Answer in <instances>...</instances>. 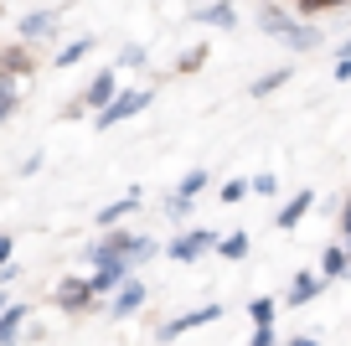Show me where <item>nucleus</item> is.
I'll return each mask as SVG.
<instances>
[{"label": "nucleus", "mask_w": 351, "mask_h": 346, "mask_svg": "<svg viewBox=\"0 0 351 346\" xmlns=\"http://www.w3.org/2000/svg\"><path fill=\"white\" fill-rule=\"evenodd\" d=\"M202 186H207V171H186V176H181V186H176V196H186V202H191Z\"/></svg>", "instance_id": "obj_19"}, {"label": "nucleus", "mask_w": 351, "mask_h": 346, "mask_svg": "<svg viewBox=\"0 0 351 346\" xmlns=\"http://www.w3.org/2000/svg\"><path fill=\"white\" fill-rule=\"evenodd\" d=\"M346 269H351V259H346V243H330V249H326V259H320V279H341Z\"/></svg>", "instance_id": "obj_13"}, {"label": "nucleus", "mask_w": 351, "mask_h": 346, "mask_svg": "<svg viewBox=\"0 0 351 346\" xmlns=\"http://www.w3.org/2000/svg\"><path fill=\"white\" fill-rule=\"evenodd\" d=\"M145 62V47H124L119 52V67H140Z\"/></svg>", "instance_id": "obj_24"}, {"label": "nucleus", "mask_w": 351, "mask_h": 346, "mask_svg": "<svg viewBox=\"0 0 351 346\" xmlns=\"http://www.w3.org/2000/svg\"><path fill=\"white\" fill-rule=\"evenodd\" d=\"M57 305H62V310H88V305H93L88 279H62L57 284Z\"/></svg>", "instance_id": "obj_8"}, {"label": "nucleus", "mask_w": 351, "mask_h": 346, "mask_svg": "<svg viewBox=\"0 0 351 346\" xmlns=\"http://www.w3.org/2000/svg\"><path fill=\"white\" fill-rule=\"evenodd\" d=\"M285 346H320V341H310V336H295V341H285Z\"/></svg>", "instance_id": "obj_30"}, {"label": "nucleus", "mask_w": 351, "mask_h": 346, "mask_svg": "<svg viewBox=\"0 0 351 346\" xmlns=\"http://www.w3.org/2000/svg\"><path fill=\"white\" fill-rule=\"evenodd\" d=\"M124 279H130V264H99V274L88 279V290L93 295H114V290H124Z\"/></svg>", "instance_id": "obj_7"}, {"label": "nucleus", "mask_w": 351, "mask_h": 346, "mask_svg": "<svg viewBox=\"0 0 351 346\" xmlns=\"http://www.w3.org/2000/svg\"><path fill=\"white\" fill-rule=\"evenodd\" d=\"M140 305H145V284L130 274V279H124V290L109 295V315H114V321H124V315H134Z\"/></svg>", "instance_id": "obj_6"}, {"label": "nucleus", "mask_w": 351, "mask_h": 346, "mask_svg": "<svg viewBox=\"0 0 351 346\" xmlns=\"http://www.w3.org/2000/svg\"><path fill=\"white\" fill-rule=\"evenodd\" d=\"M145 104H150V88H124V93H114V104L104 108V114H99V119H93V124H99V130H114V124H119V119H130V114H140Z\"/></svg>", "instance_id": "obj_2"}, {"label": "nucleus", "mask_w": 351, "mask_h": 346, "mask_svg": "<svg viewBox=\"0 0 351 346\" xmlns=\"http://www.w3.org/2000/svg\"><path fill=\"white\" fill-rule=\"evenodd\" d=\"M21 321H26V305H5V310H0V346L21 341Z\"/></svg>", "instance_id": "obj_11"}, {"label": "nucleus", "mask_w": 351, "mask_h": 346, "mask_svg": "<svg viewBox=\"0 0 351 346\" xmlns=\"http://www.w3.org/2000/svg\"><path fill=\"white\" fill-rule=\"evenodd\" d=\"M258 21H263V32H274L285 47H295V52H310V47L320 42L315 36V26H300V21H289L285 11H274V5H263L258 11Z\"/></svg>", "instance_id": "obj_1"}, {"label": "nucleus", "mask_w": 351, "mask_h": 346, "mask_svg": "<svg viewBox=\"0 0 351 346\" xmlns=\"http://www.w3.org/2000/svg\"><path fill=\"white\" fill-rule=\"evenodd\" d=\"M5 305H11V300H5V290H0V310H5Z\"/></svg>", "instance_id": "obj_31"}, {"label": "nucleus", "mask_w": 351, "mask_h": 346, "mask_svg": "<svg viewBox=\"0 0 351 346\" xmlns=\"http://www.w3.org/2000/svg\"><path fill=\"white\" fill-rule=\"evenodd\" d=\"M88 52H93V36H77V42H67L62 52H57V67H73V62H83Z\"/></svg>", "instance_id": "obj_16"}, {"label": "nucleus", "mask_w": 351, "mask_h": 346, "mask_svg": "<svg viewBox=\"0 0 351 346\" xmlns=\"http://www.w3.org/2000/svg\"><path fill=\"white\" fill-rule=\"evenodd\" d=\"M320 290H326V279H320V274H295V284H289L285 305H310Z\"/></svg>", "instance_id": "obj_10"}, {"label": "nucleus", "mask_w": 351, "mask_h": 346, "mask_svg": "<svg viewBox=\"0 0 351 346\" xmlns=\"http://www.w3.org/2000/svg\"><path fill=\"white\" fill-rule=\"evenodd\" d=\"M248 186H253V192H258V196H274V176H269V171H263V176H253Z\"/></svg>", "instance_id": "obj_25"}, {"label": "nucleus", "mask_w": 351, "mask_h": 346, "mask_svg": "<svg viewBox=\"0 0 351 346\" xmlns=\"http://www.w3.org/2000/svg\"><path fill=\"white\" fill-rule=\"evenodd\" d=\"M212 249H217V233H212V227H191V233H181L165 253H171L176 264H197L202 253H212Z\"/></svg>", "instance_id": "obj_3"}, {"label": "nucleus", "mask_w": 351, "mask_h": 346, "mask_svg": "<svg viewBox=\"0 0 351 346\" xmlns=\"http://www.w3.org/2000/svg\"><path fill=\"white\" fill-rule=\"evenodd\" d=\"M341 233H346V243H351V202L341 207Z\"/></svg>", "instance_id": "obj_29"}, {"label": "nucleus", "mask_w": 351, "mask_h": 346, "mask_svg": "<svg viewBox=\"0 0 351 346\" xmlns=\"http://www.w3.org/2000/svg\"><path fill=\"white\" fill-rule=\"evenodd\" d=\"M57 21H62V11H32V16L21 21V42H26V47L42 42L47 32H57Z\"/></svg>", "instance_id": "obj_9"}, {"label": "nucleus", "mask_w": 351, "mask_h": 346, "mask_svg": "<svg viewBox=\"0 0 351 346\" xmlns=\"http://www.w3.org/2000/svg\"><path fill=\"white\" fill-rule=\"evenodd\" d=\"M11 253H16V243L5 238V233H0V269H5V264H11Z\"/></svg>", "instance_id": "obj_28"}, {"label": "nucleus", "mask_w": 351, "mask_h": 346, "mask_svg": "<svg viewBox=\"0 0 351 346\" xmlns=\"http://www.w3.org/2000/svg\"><path fill=\"white\" fill-rule=\"evenodd\" d=\"M310 207H315V192H300V196H289V202L279 207V217H274V222H279V227H295L300 217L310 212Z\"/></svg>", "instance_id": "obj_12"}, {"label": "nucleus", "mask_w": 351, "mask_h": 346, "mask_svg": "<svg viewBox=\"0 0 351 346\" xmlns=\"http://www.w3.org/2000/svg\"><path fill=\"white\" fill-rule=\"evenodd\" d=\"M114 93H119V73H114V67H109V73H99V78H93V83L83 88V98H77V108H99V114H104V108L114 104Z\"/></svg>", "instance_id": "obj_5"}, {"label": "nucleus", "mask_w": 351, "mask_h": 346, "mask_svg": "<svg viewBox=\"0 0 351 346\" xmlns=\"http://www.w3.org/2000/svg\"><path fill=\"white\" fill-rule=\"evenodd\" d=\"M197 21H202V26H222V32H228V26L238 21V11H232L228 0H217V5H202V11H197Z\"/></svg>", "instance_id": "obj_14"}, {"label": "nucleus", "mask_w": 351, "mask_h": 346, "mask_svg": "<svg viewBox=\"0 0 351 346\" xmlns=\"http://www.w3.org/2000/svg\"><path fill=\"white\" fill-rule=\"evenodd\" d=\"M341 57H351V42H346V47H341Z\"/></svg>", "instance_id": "obj_32"}, {"label": "nucleus", "mask_w": 351, "mask_h": 346, "mask_svg": "<svg viewBox=\"0 0 351 346\" xmlns=\"http://www.w3.org/2000/svg\"><path fill=\"white\" fill-rule=\"evenodd\" d=\"M253 346H279L274 341V325H258V331H253Z\"/></svg>", "instance_id": "obj_27"}, {"label": "nucleus", "mask_w": 351, "mask_h": 346, "mask_svg": "<svg viewBox=\"0 0 351 346\" xmlns=\"http://www.w3.org/2000/svg\"><path fill=\"white\" fill-rule=\"evenodd\" d=\"M140 202H145L140 192H124V196H119V202H114V207H104V212H99V222H104V227H114V222H119V217H130V212H134V207H140Z\"/></svg>", "instance_id": "obj_15"}, {"label": "nucleus", "mask_w": 351, "mask_h": 346, "mask_svg": "<svg viewBox=\"0 0 351 346\" xmlns=\"http://www.w3.org/2000/svg\"><path fill=\"white\" fill-rule=\"evenodd\" d=\"M289 73H269V78H258V83H253V98H263V93H274L279 83H285Z\"/></svg>", "instance_id": "obj_21"}, {"label": "nucleus", "mask_w": 351, "mask_h": 346, "mask_svg": "<svg viewBox=\"0 0 351 346\" xmlns=\"http://www.w3.org/2000/svg\"><path fill=\"white\" fill-rule=\"evenodd\" d=\"M248 192H253V186H248V181L238 176V181H228V186H222V202H243Z\"/></svg>", "instance_id": "obj_22"}, {"label": "nucleus", "mask_w": 351, "mask_h": 346, "mask_svg": "<svg viewBox=\"0 0 351 346\" xmlns=\"http://www.w3.org/2000/svg\"><path fill=\"white\" fill-rule=\"evenodd\" d=\"M11 114H16V83H11L5 73H0V124L11 119Z\"/></svg>", "instance_id": "obj_18"}, {"label": "nucleus", "mask_w": 351, "mask_h": 346, "mask_svg": "<svg viewBox=\"0 0 351 346\" xmlns=\"http://www.w3.org/2000/svg\"><path fill=\"white\" fill-rule=\"evenodd\" d=\"M165 212H171V217H186L191 202H186V196H171V202H165Z\"/></svg>", "instance_id": "obj_26"}, {"label": "nucleus", "mask_w": 351, "mask_h": 346, "mask_svg": "<svg viewBox=\"0 0 351 346\" xmlns=\"http://www.w3.org/2000/svg\"><path fill=\"white\" fill-rule=\"evenodd\" d=\"M248 315H253V325H274V300H253Z\"/></svg>", "instance_id": "obj_20"}, {"label": "nucleus", "mask_w": 351, "mask_h": 346, "mask_svg": "<svg viewBox=\"0 0 351 346\" xmlns=\"http://www.w3.org/2000/svg\"><path fill=\"white\" fill-rule=\"evenodd\" d=\"M217 253H222V259H248V233H228V238H217Z\"/></svg>", "instance_id": "obj_17"}, {"label": "nucleus", "mask_w": 351, "mask_h": 346, "mask_svg": "<svg viewBox=\"0 0 351 346\" xmlns=\"http://www.w3.org/2000/svg\"><path fill=\"white\" fill-rule=\"evenodd\" d=\"M330 5H346V0H300V11L315 16V11H330Z\"/></svg>", "instance_id": "obj_23"}, {"label": "nucleus", "mask_w": 351, "mask_h": 346, "mask_svg": "<svg viewBox=\"0 0 351 346\" xmlns=\"http://www.w3.org/2000/svg\"><path fill=\"white\" fill-rule=\"evenodd\" d=\"M217 315H222V305H202V310H186V315H176V321H165L160 331H155V341H176V336H186V331H197V325L217 321Z\"/></svg>", "instance_id": "obj_4"}]
</instances>
